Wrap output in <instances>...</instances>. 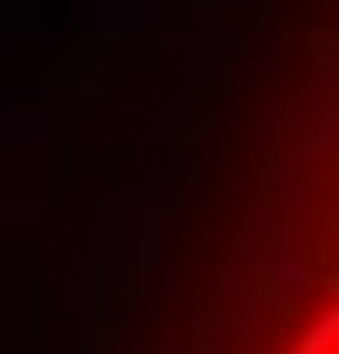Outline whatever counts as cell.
<instances>
[{"label":"cell","mask_w":339,"mask_h":354,"mask_svg":"<svg viewBox=\"0 0 339 354\" xmlns=\"http://www.w3.org/2000/svg\"><path fill=\"white\" fill-rule=\"evenodd\" d=\"M96 354H339L332 0H222Z\"/></svg>","instance_id":"6da1fadb"}]
</instances>
